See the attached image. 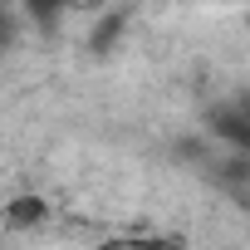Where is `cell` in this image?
Listing matches in <instances>:
<instances>
[{
	"label": "cell",
	"instance_id": "1",
	"mask_svg": "<svg viewBox=\"0 0 250 250\" xmlns=\"http://www.w3.org/2000/svg\"><path fill=\"white\" fill-rule=\"evenodd\" d=\"M211 128H216V138L226 147L250 152V108H221V113H211Z\"/></svg>",
	"mask_w": 250,
	"mask_h": 250
},
{
	"label": "cell",
	"instance_id": "2",
	"mask_svg": "<svg viewBox=\"0 0 250 250\" xmlns=\"http://www.w3.org/2000/svg\"><path fill=\"white\" fill-rule=\"evenodd\" d=\"M5 216H10L15 226H40L49 211H44V201H40V196H15V201L5 206Z\"/></svg>",
	"mask_w": 250,
	"mask_h": 250
},
{
	"label": "cell",
	"instance_id": "3",
	"mask_svg": "<svg viewBox=\"0 0 250 250\" xmlns=\"http://www.w3.org/2000/svg\"><path fill=\"white\" fill-rule=\"evenodd\" d=\"M59 5H64V0H25V10H30L40 25H49V20L59 15Z\"/></svg>",
	"mask_w": 250,
	"mask_h": 250
},
{
	"label": "cell",
	"instance_id": "4",
	"mask_svg": "<svg viewBox=\"0 0 250 250\" xmlns=\"http://www.w3.org/2000/svg\"><path fill=\"white\" fill-rule=\"evenodd\" d=\"M103 250H177V245H103Z\"/></svg>",
	"mask_w": 250,
	"mask_h": 250
},
{
	"label": "cell",
	"instance_id": "5",
	"mask_svg": "<svg viewBox=\"0 0 250 250\" xmlns=\"http://www.w3.org/2000/svg\"><path fill=\"white\" fill-rule=\"evenodd\" d=\"M0 44H10V15H0Z\"/></svg>",
	"mask_w": 250,
	"mask_h": 250
}]
</instances>
